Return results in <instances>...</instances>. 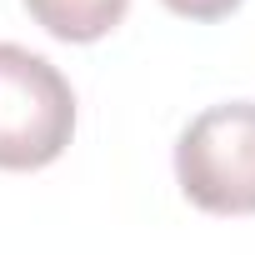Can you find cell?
<instances>
[{
  "label": "cell",
  "instance_id": "cell-1",
  "mask_svg": "<svg viewBox=\"0 0 255 255\" xmlns=\"http://www.w3.org/2000/svg\"><path fill=\"white\" fill-rule=\"evenodd\" d=\"M75 135V90L35 50L0 40V170H40Z\"/></svg>",
  "mask_w": 255,
  "mask_h": 255
},
{
  "label": "cell",
  "instance_id": "cell-3",
  "mask_svg": "<svg viewBox=\"0 0 255 255\" xmlns=\"http://www.w3.org/2000/svg\"><path fill=\"white\" fill-rule=\"evenodd\" d=\"M25 10L45 35L65 45H90L125 20L130 0H25Z\"/></svg>",
  "mask_w": 255,
  "mask_h": 255
},
{
  "label": "cell",
  "instance_id": "cell-2",
  "mask_svg": "<svg viewBox=\"0 0 255 255\" xmlns=\"http://www.w3.org/2000/svg\"><path fill=\"white\" fill-rule=\"evenodd\" d=\"M175 180L210 215H255V100L200 110L175 140Z\"/></svg>",
  "mask_w": 255,
  "mask_h": 255
},
{
  "label": "cell",
  "instance_id": "cell-4",
  "mask_svg": "<svg viewBox=\"0 0 255 255\" xmlns=\"http://www.w3.org/2000/svg\"><path fill=\"white\" fill-rule=\"evenodd\" d=\"M160 5L185 20H225L230 10H240V0H160Z\"/></svg>",
  "mask_w": 255,
  "mask_h": 255
}]
</instances>
